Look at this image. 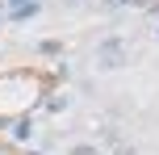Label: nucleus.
Wrapping results in <instances>:
<instances>
[{
	"label": "nucleus",
	"mask_w": 159,
	"mask_h": 155,
	"mask_svg": "<svg viewBox=\"0 0 159 155\" xmlns=\"http://www.w3.org/2000/svg\"><path fill=\"white\" fill-rule=\"evenodd\" d=\"M126 59H130V46H126L121 38H105L101 46H96V63L109 67V71H113V67H121Z\"/></svg>",
	"instance_id": "nucleus-1"
},
{
	"label": "nucleus",
	"mask_w": 159,
	"mask_h": 155,
	"mask_svg": "<svg viewBox=\"0 0 159 155\" xmlns=\"http://www.w3.org/2000/svg\"><path fill=\"white\" fill-rule=\"evenodd\" d=\"M30 134H34V117H17V122H13V139H30Z\"/></svg>",
	"instance_id": "nucleus-2"
},
{
	"label": "nucleus",
	"mask_w": 159,
	"mask_h": 155,
	"mask_svg": "<svg viewBox=\"0 0 159 155\" xmlns=\"http://www.w3.org/2000/svg\"><path fill=\"white\" fill-rule=\"evenodd\" d=\"M67 155H101V151H96V143H75Z\"/></svg>",
	"instance_id": "nucleus-3"
},
{
	"label": "nucleus",
	"mask_w": 159,
	"mask_h": 155,
	"mask_svg": "<svg viewBox=\"0 0 159 155\" xmlns=\"http://www.w3.org/2000/svg\"><path fill=\"white\" fill-rule=\"evenodd\" d=\"M46 109H50V113H59V109H67V97H63V101H59V97H50V101H46Z\"/></svg>",
	"instance_id": "nucleus-4"
},
{
	"label": "nucleus",
	"mask_w": 159,
	"mask_h": 155,
	"mask_svg": "<svg viewBox=\"0 0 159 155\" xmlns=\"http://www.w3.org/2000/svg\"><path fill=\"white\" fill-rule=\"evenodd\" d=\"M113 155H138L134 147H117V151H113Z\"/></svg>",
	"instance_id": "nucleus-5"
},
{
	"label": "nucleus",
	"mask_w": 159,
	"mask_h": 155,
	"mask_svg": "<svg viewBox=\"0 0 159 155\" xmlns=\"http://www.w3.org/2000/svg\"><path fill=\"white\" fill-rule=\"evenodd\" d=\"M138 4H143V8H155V4H159V0H138Z\"/></svg>",
	"instance_id": "nucleus-6"
},
{
	"label": "nucleus",
	"mask_w": 159,
	"mask_h": 155,
	"mask_svg": "<svg viewBox=\"0 0 159 155\" xmlns=\"http://www.w3.org/2000/svg\"><path fill=\"white\" fill-rule=\"evenodd\" d=\"M109 4H130V0H109Z\"/></svg>",
	"instance_id": "nucleus-7"
},
{
	"label": "nucleus",
	"mask_w": 159,
	"mask_h": 155,
	"mask_svg": "<svg viewBox=\"0 0 159 155\" xmlns=\"http://www.w3.org/2000/svg\"><path fill=\"white\" fill-rule=\"evenodd\" d=\"M155 38H159V30H155Z\"/></svg>",
	"instance_id": "nucleus-8"
}]
</instances>
